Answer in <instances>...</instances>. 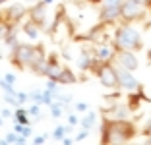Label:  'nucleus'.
<instances>
[{
	"instance_id": "obj_23",
	"label": "nucleus",
	"mask_w": 151,
	"mask_h": 145,
	"mask_svg": "<svg viewBox=\"0 0 151 145\" xmlns=\"http://www.w3.org/2000/svg\"><path fill=\"white\" fill-rule=\"evenodd\" d=\"M33 141H35V143H45V141H47V137H45V136H39V137H35Z\"/></svg>"
},
{
	"instance_id": "obj_10",
	"label": "nucleus",
	"mask_w": 151,
	"mask_h": 145,
	"mask_svg": "<svg viewBox=\"0 0 151 145\" xmlns=\"http://www.w3.org/2000/svg\"><path fill=\"white\" fill-rule=\"evenodd\" d=\"M93 54H95V58H97L99 62H114V54H116V50H114V47L112 45H99L97 48L93 50Z\"/></svg>"
},
{
	"instance_id": "obj_19",
	"label": "nucleus",
	"mask_w": 151,
	"mask_h": 145,
	"mask_svg": "<svg viewBox=\"0 0 151 145\" xmlns=\"http://www.w3.org/2000/svg\"><path fill=\"white\" fill-rule=\"evenodd\" d=\"M87 134H89V130L87 128H83V130H81V134L78 137H76V141H81V139H85V137H87Z\"/></svg>"
},
{
	"instance_id": "obj_6",
	"label": "nucleus",
	"mask_w": 151,
	"mask_h": 145,
	"mask_svg": "<svg viewBox=\"0 0 151 145\" xmlns=\"http://www.w3.org/2000/svg\"><path fill=\"white\" fill-rule=\"evenodd\" d=\"M114 68H116V75H118V87H122L128 93H134V91H139L142 89V83L136 79L132 70H126V68L118 66V64H114Z\"/></svg>"
},
{
	"instance_id": "obj_2",
	"label": "nucleus",
	"mask_w": 151,
	"mask_h": 145,
	"mask_svg": "<svg viewBox=\"0 0 151 145\" xmlns=\"http://www.w3.org/2000/svg\"><path fill=\"white\" fill-rule=\"evenodd\" d=\"M112 47L114 50H142L143 41L138 29H134L128 22L120 23L114 31V39H112Z\"/></svg>"
},
{
	"instance_id": "obj_15",
	"label": "nucleus",
	"mask_w": 151,
	"mask_h": 145,
	"mask_svg": "<svg viewBox=\"0 0 151 145\" xmlns=\"http://www.w3.org/2000/svg\"><path fill=\"white\" fill-rule=\"evenodd\" d=\"M16 122L29 124V110H25V108H18L16 110Z\"/></svg>"
},
{
	"instance_id": "obj_27",
	"label": "nucleus",
	"mask_w": 151,
	"mask_h": 145,
	"mask_svg": "<svg viewBox=\"0 0 151 145\" xmlns=\"http://www.w3.org/2000/svg\"><path fill=\"white\" fill-rule=\"evenodd\" d=\"M4 2H8V0H0V6H2V4H4Z\"/></svg>"
},
{
	"instance_id": "obj_22",
	"label": "nucleus",
	"mask_w": 151,
	"mask_h": 145,
	"mask_svg": "<svg viewBox=\"0 0 151 145\" xmlns=\"http://www.w3.org/2000/svg\"><path fill=\"white\" fill-rule=\"evenodd\" d=\"M68 122H70V126H74V124H78V116H74V114H72L70 118H68Z\"/></svg>"
},
{
	"instance_id": "obj_17",
	"label": "nucleus",
	"mask_w": 151,
	"mask_h": 145,
	"mask_svg": "<svg viewBox=\"0 0 151 145\" xmlns=\"http://www.w3.org/2000/svg\"><path fill=\"white\" fill-rule=\"evenodd\" d=\"M6 45H8V47H10V50H16V48H18V37H16V33H14V31H12V33H10V35L8 37H6Z\"/></svg>"
},
{
	"instance_id": "obj_11",
	"label": "nucleus",
	"mask_w": 151,
	"mask_h": 145,
	"mask_svg": "<svg viewBox=\"0 0 151 145\" xmlns=\"http://www.w3.org/2000/svg\"><path fill=\"white\" fill-rule=\"evenodd\" d=\"M64 72V66H60L56 60V56H49V68H47V79H54V81H58L60 79V75H62Z\"/></svg>"
},
{
	"instance_id": "obj_26",
	"label": "nucleus",
	"mask_w": 151,
	"mask_h": 145,
	"mask_svg": "<svg viewBox=\"0 0 151 145\" xmlns=\"http://www.w3.org/2000/svg\"><path fill=\"white\" fill-rule=\"evenodd\" d=\"M147 60L151 62V48H149V52H147Z\"/></svg>"
},
{
	"instance_id": "obj_29",
	"label": "nucleus",
	"mask_w": 151,
	"mask_h": 145,
	"mask_svg": "<svg viewBox=\"0 0 151 145\" xmlns=\"http://www.w3.org/2000/svg\"><path fill=\"white\" fill-rule=\"evenodd\" d=\"M0 81H2V78H0Z\"/></svg>"
},
{
	"instance_id": "obj_20",
	"label": "nucleus",
	"mask_w": 151,
	"mask_h": 145,
	"mask_svg": "<svg viewBox=\"0 0 151 145\" xmlns=\"http://www.w3.org/2000/svg\"><path fill=\"white\" fill-rule=\"evenodd\" d=\"M76 108L83 112V110H87V105H85V103H78V105H76Z\"/></svg>"
},
{
	"instance_id": "obj_7",
	"label": "nucleus",
	"mask_w": 151,
	"mask_h": 145,
	"mask_svg": "<svg viewBox=\"0 0 151 145\" xmlns=\"http://www.w3.org/2000/svg\"><path fill=\"white\" fill-rule=\"evenodd\" d=\"M114 64H118V66L126 68V70H138L139 66V60L138 56H136V52L134 50H116L114 54Z\"/></svg>"
},
{
	"instance_id": "obj_3",
	"label": "nucleus",
	"mask_w": 151,
	"mask_h": 145,
	"mask_svg": "<svg viewBox=\"0 0 151 145\" xmlns=\"http://www.w3.org/2000/svg\"><path fill=\"white\" fill-rule=\"evenodd\" d=\"M37 48L39 45H25V43H19L16 50H12V64L19 70H25V68H31L33 60L37 56Z\"/></svg>"
},
{
	"instance_id": "obj_16",
	"label": "nucleus",
	"mask_w": 151,
	"mask_h": 145,
	"mask_svg": "<svg viewBox=\"0 0 151 145\" xmlns=\"http://www.w3.org/2000/svg\"><path fill=\"white\" fill-rule=\"evenodd\" d=\"M95 122H97V118H95V114H93V112H89V114L85 116L83 120H81V126H83V128H87V130H91V128L95 126Z\"/></svg>"
},
{
	"instance_id": "obj_25",
	"label": "nucleus",
	"mask_w": 151,
	"mask_h": 145,
	"mask_svg": "<svg viewBox=\"0 0 151 145\" xmlns=\"http://www.w3.org/2000/svg\"><path fill=\"white\" fill-rule=\"evenodd\" d=\"M87 2H89V4H101L103 0H87Z\"/></svg>"
},
{
	"instance_id": "obj_9",
	"label": "nucleus",
	"mask_w": 151,
	"mask_h": 145,
	"mask_svg": "<svg viewBox=\"0 0 151 145\" xmlns=\"http://www.w3.org/2000/svg\"><path fill=\"white\" fill-rule=\"evenodd\" d=\"M47 10H49V4L47 2H37L33 8H29V19L37 23V25H45V19H47Z\"/></svg>"
},
{
	"instance_id": "obj_5",
	"label": "nucleus",
	"mask_w": 151,
	"mask_h": 145,
	"mask_svg": "<svg viewBox=\"0 0 151 145\" xmlns=\"http://www.w3.org/2000/svg\"><path fill=\"white\" fill-rule=\"evenodd\" d=\"M124 0H103L101 10H99V22L101 23H112L114 19L120 18V10H122Z\"/></svg>"
},
{
	"instance_id": "obj_21",
	"label": "nucleus",
	"mask_w": 151,
	"mask_h": 145,
	"mask_svg": "<svg viewBox=\"0 0 151 145\" xmlns=\"http://www.w3.org/2000/svg\"><path fill=\"white\" fill-rule=\"evenodd\" d=\"M6 81H8V83H16V75L8 74V75H6Z\"/></svg>"
},
{
	"instance_id": "obj_8",
	"label": "nucleus",
	"mask_w": 151,
	"mask_h": 145,
	"mask_svg": "<svg viewBox=\"0 0 151 145\" xmlns=\"http://www.w3.org/2000/svg\"><path fill=\"white\" fill-rule=\"evenodd\" d=\"M23 16H25V8H23L22 4H12V6H8L6 10H2V14H0V18L4 19V22H8L10 25L18 23Z\"/></svg>"
},
{
	"instance_id": "obj_24",
	"label": "nucleus",
	"mask_w": 151,
	"mask_h": 145,
	"mask_svg": "<svg viewBox=\"0 0 151 145\" xmlns=\"http://www.w3.org/2000/svg\"><path fill=\"white\" fill-rule=\"evenodd\" d=\"M138 2H142V4H145V6H147V8H149V10H151V0H138Z\"/></svg>"
},
{
	"instance_id": "obj_13",
	"label": "nucleus",
	"mask_w": 151,
	"mask_h": 145,
	"mask_svg": "<svg viewBox=\"0 0 151 145\" xmlns=\"http://www.w3.org/2000/svg\"><path fill=\"white\" fill-rule=\"evenodd\" d=\"M58 83L60 85H70V83H76V75L72 70H68V68H64L62 75H60V79H58Z\"/></svg>"
},
{
	"instance_id": "obj_28",
	"label": "nucleus",
	"mask_w": 151,
	"mask_h": 145,
	"mask_svg": "<svg viewBox=\"0 0 151 145\" xmlns=\"http://www.w3.org/2000/svg\"><path fill=\"white\" fill-rule=\"evenodd\" d=\"M0 124H2V118H0Z\"/></svg>"
},
{
	"instance_id": "obj_18",
	"label": "nucleus",
	"mask_w": 151,
	"mask_h": 145,
	"mask_svg": "<svg viewBox=\"0 0 151 145\" xmlns=\"http://www.w3.org/2000/svg\"><path fill=\"white\" fill-rule=\"evenodd\" d=\"M66 132H68V130H66L64 126H58L56 130H54V134H52V136H54V139H62V137L66 136Z\"/></svg>"
},
{
	"instance_id": "obj_14",
	"label": "nucleus",
	"mask_w": 151,
	"mask_h": 145,
	"mask_svg": "<svg viewBox=\"0 0 151 145\" xmlns=\"http://www.w3.org/2000/svg\"><path fill=\"white\" fill-rule=\"evenodd\" d=\"M12 31H14V29H12V25H10L8 22H4V19L0 18V41H4L6 37H8L10 33H12Z\"/></svg>"
},
{
	"instance_id": "obj_4",
	"label": "nucleus",
	"mask_w": 151,
	"mask_h": 145,
	"mask_svg": "<svg viewBox=\"0 0 151 145\" xmlns=\"http://www.w3.org/2000/svg\"><path fill=\"white\" fill-rule=\"evenodd\" d=\"M147 12H149V8L145 4H142V2H138V0H124L122 2V10H120V19L128 22V23L143 22Z\"/></svg>"
},
{
	"instance_id": "obj_1",
	"label": "nucleus",
	"mask_w": 151,
	"mask_h": 145,
	"mask_svg": "<svg viewBox=\"0 0 151 145\" xmlns=\"http://www.w3.org/2000/svg\"><path fill=\"white\" fill-rule=\"evenodd\" d=\"M138 130L130 122L126 120H114V118H105L101 126V143H109V145H122L128 143L136 137Z\"/></svg>"
},
{
	"instance_id": "obj_12",
	"label": "nucleus",
	"mask_w": 151,
	"mask_h": 145,
	"mask_svg": "<svg viewBox=\"0 0 151 145\" xmlns=\"http://www.w3.org/2000/svg\"><path fill=\"white\" fill-rule=\"evenodd\" d=\"M22 29L29 39H37V35H39V25H37L33 19H27V22L22 25Z\"/></svg>"
}]
</instances>
